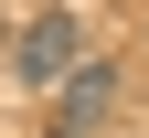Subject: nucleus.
<instances>
[{
	"label": "nucleus",
	"instance_id": "20e7f679",
	"mask_svg": "<svg viewBox=\"0 0 149 138\" xmlns=\"http://www.w3.org/2000/svg\"><path fill=\"white\" fill-rule=\"evenodd\" d=\"M32 11H43V0H32Z\"/></svg>",
	"mask_w": 149,
	"mask_h": 138
},
{
	"label": "nucleus",
	"instance_id": "7ed1b4c3",
	"mask_svg": "<svg viewBox=\"0 0 149 138\" xmlns=\"http://www.w3.org/2000/svg\"><path fill=\"white\" fill-rule=\"evenodd\" d=\"M11 32H22V21H11V0H0V53H11Z\"/></svg>",
	"mask_w": 149,
	"mask_h": 138
},
{
	"label": "nucleus",
	"instance_id": "f257e3e1",
	"mask_svg": "<svg viewBox=\"0 0 149 138\" xmlns=\"http://www.w3.org/2000/svg\"><path fill=\"white\" fill-rule=\"evenodd\" d=\"M74 64H85V21H74V0H43V11H22V32L0 53V85L11 96H53Z\"/></svg>",
	"mask_w": 149,
	"mask_h": 138
},
{
	"label": "nucleus",
	"instance_id": "f03ea898",
	"mask_svg": "<svg viewBox=\"0 0 149 138\" xmlns=\"http://www.w3.org/2000/svg\"><path fill=\"white\" fill-rule=\"evenodd\" d=\"M43 106H53V138H107V128H117V106H128V64L85 53V64H74Z\"/></svg>",
	"mask_w": 149,
	"mask_h": 138
}]
</instances>
